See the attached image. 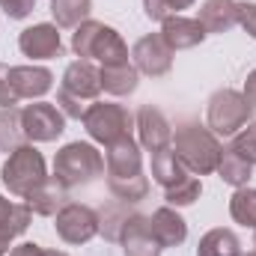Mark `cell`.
I'll use <instances>...</instances> for the list:
<instances>
[{
  "label": "cell",
  "instance_id": "6da1fadb",
  "mask_svg": "<svg viewBox=\"0 0 256 256\" xmlns=\"http://www.w3.org/2000/svg\"><path fill=\"white\" fill-rule=\"evenodd\" d=\"M104 170H108V188L120 202H140L149 194V179L143 176V155L140 143L128 134L122 140L108 146L104 155Z\"/></svg>",
  "mask_w": 256,
  "mask_h": 256
},
{
  "label": "cell",
  "instance_id": "7a4b0ae2",
  "mask_svg": "<svg viewBox=\"0 0 256 256\" xmlns=\"http://www.w3.org/2000/svg\"><path fill=\"white\" fill-rule=\"evenodd\" d=\"M173 152L176 158L185 164V170L194 176H208L218 170V161H220V140L218 134L208 126H200V122H182L173 134Z\"/></svg>",
  "mask_w": 256,
  "mask_h": 256
},
{
  "label": "cell",
  "instance_id": "3957f363",
  "mask_svg": "<svg viewBox=\"0 0 256 256\" xmlns=\"http://www.w3.org/2000/svg\"><path fill=\"white\" fill-rule=\"evenodd\" d=\"M102 96V68L90 60H74L66 66L63 84L57 90V108L68 120H80L92 102Z\"/></svg>",
  "mask_w": 256,
  "mask_h": 256
},
{
  "label": "cell",
  "instance_id": "277c9868",
  "mask_svg": "<svg viewBox=\"0 0 256 256\" xmlns=\"http://www.w3.org/2000/svg\"><path fill=\"white\" fill-rule=\"evenodd\" d=\"M72 51L78 54V60H90V63H102V66L128 63V45L122 42L120 30H114L102 21H92V18L84 21L80 27H74Z\"/></svg>",
  "mask_w": 256,
  "mask_h": 256
},
{
  "label": "cell",
  "instance_id": "5b68a950",
  "mask_svg": "<svg viewBox=\"0 0 256 256\" xmlns=\"http://www.w3.org/2000/svg\"><path fill=\"white\" fill-rule=\"evenodd\" d=\"M48 179H51V176H48L45 158H42V152H39L33 143H24L21 149H15V152L3 161V167H0V182H3V188L12 194V196H21V200H27L36 188H42Z\"/></svg>",
  "mask_w": 256,
  "mask_h": 256
},
{
  "label": "cell",
  "instance_id": "8992f818",
  "mask_svg": "<svg viewBox=\"0 0 256 256\" xmlns=\"http://www.w3.org/2000/svg\"><path fill=\"white\" fill-rule=\"evenodd\" d=\"M98 176H104V158L92 143H80V140L66 143L54 158V179L66 191L90 185Z\"/></svg>",
  "mask_w": 256,
  "mask_h": 256
},
{
  "label": "cell",
  "instance_id": "52a82bcc",
  "mask_svg": "<svg viewBox=\"0 0 256 256\" xmlns=\"http://www.w3.org/2000/svg\"><path fill=\"white\" fill-rule=\"evenodd\" d=\"M80 122L86 128V134L102 143V146H110L116 140H122L131 134L134 128V116L128 114V108L116 104V102H92L86 108V114L80 116Z\"/></svg>",
  "mask_w": 256,
  "mask_h": 256
},
{
  "label": "cell",
  "instance_id": "ba28073f",
  "mask_svg": "<svg viewBox=\"0 0 256 256\" xmlns=\"http://www.w3.org/2000/svg\"><path fill=\"white\" fill-rule=\"evenodd\" d=\"M206 122L218 137H232L238 128L250 122V104L238 90H218L208 98L206 108Z\"/></svg>",
  "mask_w": 256,
  "mask_h": 256
},
{
  "label": "cell",
  "instance_id": "9c48e42d",
  "mask_svg": "<svg viewBox=\"0 0 256 256\" xmlns=\"http://www.w3.org/2000/svg\"><path fill=\"white\" fill-rule=\"evenodd\" d=\"M54 230L66 244H86L102 232V218L84 202H66L54 214Z\"/></svg>",
  "mask_w": 256,
  "mask_h": 256
},
{
  "label": "cell",
  "instance_id": "30bf717a",
  "mask_svg": "<svg viewBox=\"0 0 256 256\" xmlns=\"http://www.w3.org/2000/svg\"><path fill=\"white\" fill-rule=\"evenodd\" d=\"M21 122H24V134L30 143H51L66 131L63 110L48 102H33L21 108Z\"/></svg>",
  "mask_w": 256,
  "mask_h": 256
},
{
  "label": "cell",
  "instance_id": "8fae6325",
  "mask_svg": "<svg viewBox=\"0 0 256 256\" xmlns=\"http://www.w3.org/2000/svg\"><path fill=\"white\" fill-rule=\"evenodd\" d=\"M131 63L140 74L149 78H164L173 68V51L167 48V42L161 39V33H149L143 39L134 42L131 48Z\"/></svg>",
  "mask_w": 256,
  "mask_h": 256
},
{
  "label": "cell",
  "instance_id": "7c38bea8",
  "mask_svg": "<svg viewBox=\"0 0 256 256\" xmlns=\"http://www.w3.org/2000/svg\"><path fill=\"white\" fill-rule=\"evenodd\" d=\"M134 126H137L140 146L146 152H161L173 143V126L167 122V116L155 104H143L134 116Z\"/></svg>",
  "mask_w": 256,
  "mask_h": 256
},
{
  "label": "cell",
  "instance_id": "4fadbf2b",
  "mask_svg": "<svg viewBox=\"0 0 256 256\" xmlns=\"http://www.w3.org/2000/svg\"><path fill=\"white\" fill-rule=\"evenodd\" d=\"M18 48L30 60H54L63 54V39H60L57 24H33V27L21 30Z\"/></svg>",
  "mask_w": 256,
  "mask_h": 256
},
{
  "label": "cell",
  "instance_id": "5bb4252c",
  "mask_svg": "<svg viewBox=\"0 0 256 256\" xmlns=\"http://www.w3.org/2000/svg\"><path fill=\"white\" fill-rule=\"evenodd\" d=\"M120 244L126 256H161V244L152 236V224L146 214H128V220L122 224L120 232Z\"/></svg>",
  "mask_w": 256,
  "mask_h": 256
},
{
  "label": "cell",
  "instance_id": "9a60e30c",
  "mask_svg": "<svg viewBox=\"0 0 256 256\" xmlns=\"http://www.w3.org/2000/svg\"><path fill=\"white\" fill-rule=\"evenodd\" d=\"M208 33L202 30V24L196 18H185V15H170L161 21V39L167 42V48L176 54V51H188L196 48Z\"/></svg>",
  "mask_w": 256,
  "mask_h": 256
},
{
  "label": "cell",
  "instance_id": "2e32d148",
  "mask_svg": "<svg viewBox=\"0 0 256 256\" xmlns=\"http://www.w3.org/2000/svg\"><path fill=\"white\" fill-rule=\"evenodd\" d=\"M149 224H152V236L158 238V244H161L164 250H167V248H179V244L188 238V224H185V218H182L173 206L155 208L152 218H149Z\"/></svg>",
  "mask_w": 256,
  "mask_h": 256
},
{
  "label": "cell",
  "instance_id": "e0dca14e",
  "mask_svg": "<svg viewBox=\"0 0 256 256\" xmlns=\"http://www.w3.org/2000/svg\"><path fill=\"white\" fill-rule=\"evenodd\" d=\"M12 86L18 92V98H42L45 92H51L54 86V74L45 66H12Z\"/></svg>",
  "mask_w": 256,
  "mask_h": 256
},
{
  "label": "cell",
  "instance_id": "ac0fdd59",
  "mask_svg": "<svg viewBox=\"0 0 256 256\" xmlns=\"http://www.w3.org/2000/svg\"><path fill=\"white\" fill-rule=\"evenodd\" d=\"M196 21L202 24L206 33H226L238 24V9L236 0H206L200 6Z\"/></svg>",
  "mask_w": 256,
  "mask_h": 256
},
{
  "label": "cell",
  "instance_id": "d6986e66",
  "mask_svg": "<svg viewBox=\"0 0 256 256\" xmlns=\"http://www.w3.org/2000/svg\"><path fill=\"white\" fill-rule=\"evenodd\" d=\"M27 206H30V212L33 214H42V218H54L60 208H63L66 202H68V194H66V188L51 176L42 188H36V191L30 194L27 200H24Z\"/></svg>",
  "mask_w": 256,
  "mask_h": 256
},
{
  "label": "cell",
  "instance_id": "ffe728a7",
  "mask_svg": "<svg viewBox=\"0 0 256 256\" xmlns=\"http://www.w3.org/2000/svg\"><path fill=\"white\" fill-rule=\"evenodd\" d=\"M196 256H242V242H238V236L232 230L214 226L200 238Z\"/></svg>",
  "mask_w": 256,
  "mask_h": 256
},
{
  "label": "cell",
  "instance_id": "44dd1931",
  "mask_svg": "<svg viewBox=\"0 0 256 256\" xmlns=\"http://www.w3.org/2000/svg\"><path fill=\"white\" fill-rule=\"evenodd\" d=\"M140 84V72L134 63L122 66H102V90L110 96H131Z\"/></svg>",
  "mask_w": 256,
  "mask_h": 256
},
{
  "label": "cell",
  "instance_id": "7402d4cb",
  "mask_svg": "<svg viewBox=\"0 0 256 256\" xmlns=\"http://www.w3.org/2000/svg\"><path fill=\"white\" fill-rule=\"evenodd\" d=\"M188 176L185 164L176 158L173 146L161 149V152H152V179L161 185V188H173L176 182H182Z\"/></svg>",
  "mask_w": 256,
  "mask_h": 256
},
{
  "label": "cell",
  "instance_id": "603a6c76",
  "mask_svg": "<svg viewBox=\"0 0 256 256\" xmlns=\"http://www.w3.org/2000/svg\"><path fill=\"white\" fill-rule=\"evenodd\" d=\"M226 185H232V188H244L248 182H250V176H254V164H248L232 146H226L224 152H220V161H218V170H214Z\"/></svg>",
  "mask_w": 256,
  "mask_h": 256
},
{
  "label": "cell",
  "instance_id": "cb8c5ba5",
  "mask_svg": "<svg viewBox=\"0 0 256 256\" xmlns=\"http://www.w3.org/2000/svg\"><path fill=\"white\" fill-rule=\"evenodd\" d=\"M27 140L24 122H21V108H0V152L12 155L15 149H21Z\"/></svg>",
  "mask_w": 256,
  "mask_h": 256
},
{
  "label": "cell",
  "instance_id": "d4e9b609",
  "mask_svg": "<svg viewBox=\"0 0 256 256\" xmlns=\"http://www.w3.org/2000/svg\"><path fill=\"white\" fill-rule=\"evenodd\" d=\"M30 220H33V212L27 202H9L6 196H0V230L12 238L24 236L30 230Z\"/></svg>",
  "mask_w": 256,
  "mask_h": 256
},
{
  "label": "cell",
  "instance_id": "484cf974",
  "mask_svg": "<svg viewBox=\"0 0 256 256\" xmlns=\"http://www.w3.org/2000/svg\"><path fill=\"white\" fill-rule=\"evenodd\" d=\"M90 12H92V0H51V15L63 30H74L84 21H90Z\"/></svg>",
  "mask_w": 256,
  "mask_h": 256
},
{
  "label": "cell",
  "instance_id": "4316f807",
  "mask_svg": "<svg viewBox=\"0 0 256 256\" xmlns=\"http://www.w3.org/2000/svg\"><path fill=\"white\" fill-rule=\"evenodd\" d=\"M230 214L236 224L256 230V188H236V194L230 196Z\"/></svg>",
  "mask_w": 256,
  "mask_h": 256
},
{
  "label": "cell",
  "instance_id": "83f0119b",
  "mask_svg": "<svg viewBox=\"0 0 256 256\" xmlns=\"http://www.w3.org/2000/svg\"><path fill=\"white\" fill-rule=\"evenodd\" d=\"M200 194H202L200 179L188 173V176H185L182 182H176L173 188H164V200H167V206H173V208H185V206H194V202L200 200Z\"/></svg>",
  "mask_w": 256,
  "mask_h": 256
},
{
  "label": "cell",
  "instance_id": "f1b7e54d",
  "mask_svg": "<svg viewBox=\"0 0 256 256\" xmlns=\"http://www.w3.org/2000/svg\"><path fill=\"white\" fill-rule=\"evenodd\" d=\"M232 149L248 161V164H256V122H248L244 128H238L232 134Z\"/></svg>",
  "mask_w": 256,
  "mask_h": 256
},
{
  "label": "cell",
  "instance_id": "f546056e",
  "mask_svg": "<svg viewBox=\"0 0 256 256\" xmlns=\"http://www.w3.org/2000/svg\"><path fill=\"white\" fill-rule=\"evenodd\" d=\"M21 98L12 86V66L0 63V108H15Z\"/></svg>",
  "mask_w": 256,
  "mask_h": 256
},
{
  "label": "cell",
  "instance_id": "4dcf8cb0",
  "mask_svg": "<svg viewBox=\"0 0 256 256\" xmlns=\"http://www.w3.org/2000/svg\"><path fill=\"white\" fill-rule=\"evenodd\" d=\"M236 9H238V27L256 39V3L254 0H236Z\"/></svg>",
  "mask_w": 256,
  "mask_h": 256
},
{
  "label": "cell",
  "instance_id": "1f68e13d",
  "mask_svg": "<svg viewBox=\"0 0 256 256\" xmlns=\"http://www.w3.org/2000/svg\"><path fill=\"white\" fill-rule=\"evenodd\" d=\"M33 6H36V0H0L3 15H6V18H12V21L27 18V15L33 12Z\"/></svg>",
  "mask_w": 256,
  "mask_h": 256
},
{
  "label": "cell",
  "instance_id": "d6a6232c",
  "mask_svg": "<svg viewBox=\"0 0 256 256\" xmlns=\"http://www.w3.org/2000/svg\"><path fill=\"white\" fill-rule=\"evenodd\" d=\"M143 12H146L149 21H164V18L173 15L170 6H167V0H143Z\"/></svg>",
  "mask_w": 256,
  "mask_h": 256
},
{
  "label": "cell",
  "instance_id": "836d02e7",
  "mask_svg": "<svg viewBox=\"0 0 256 256\" xmlns=\"http://www.w3.org/2000/svg\"><path fill=\"white\" fill-rule=\"evenodd\" d=\"M242 96H244V102L256 108V68L248 74V80H244V90H242Z\"/></svg>",
  "mask_w": 256,
  "mask_h": 256
},
{
  "label": "cell",
  "instance_id": "e575fe53",
  "mask_svg": "<svg viewBox=\"0 0 256 256\" xmlns=\"http://www.w3.org/2000/svg\"><path fill=\"white\" fill-rule=\"evenodd\" d=\"M9 256H42V248L36 244V242H24V244H18V248H12Z\"/></svg>",
  "mask_w": 256,
  "mask_h": 256
},
{
  "label": "cell",
  "instance_id": "d590c367",
  "mask_svg": "<svg viewBox=\"0 0 256 256\" xmlns=\"http://www.w3.org/2000/svg\"><path fill=\"white\" fill-rule=\"evenodd\" d=\"M194 3H196V0H167V6H170V12H173V15H179L182 9H191Z\"/></svg>",
  "mask_w": 256,
  "mask_h": 256
},
{
  "label": "cell",
  "instance_id": "8d00e7d4",
  "mask_svg": "<svg viewBox=\"0 0 256 256\" xmlns=\"http://www.w3.org/2000/svg\"><path fill=\"white\" fill-rule=\"evenodd\" d=\"M12 242H15V238H12V236H6V232L0 230V256H6V254H9V248H12Z\"/></svg>",
  "mask_w": 256,
  "mask_h": 256
},
{
  "label": "cell",
  "instance_id": "74e56055",
  "mask_svg": "<svg viewBox=\"0 0 256 256\" xmlns=\"http://www.w3.org/2000/svg\"><path fill=\"white\" fill-rule=\"evenodd\" d=\"M42 256H68V254H63V250H42Z\"/></svg>",
  "mask_w": 256,
  "mask_h": 256
},
{
  "label": "cell",
  "instance_id": "f35d334b",
  "mask_svg": "<svg viewBox=\"0 0 256 256\" xmlns=\"http://www.w3.org/2000/svg\"><path fill=\"white\" fill-rule=\"evenodd\" d=\"M242 256H256V250H250V254H242Z\"/></svg>",
  "mask_w": 256,
  "mask_h": 256
},
{
  "label": "cell",
  "instance_id": "ab89813d",
  "mask_svg": "<svg viewBox=\"0 0 256 256\" xmlns=\"http://www.w3.org/2000/svg\"><path fill=\"white\" fill-rule=\"evenodd\" d=\"M254 248H256V232H254Z\"/></svg>",
  "mask_w": 256,
  "mask_h": 256
}]
</instances>
